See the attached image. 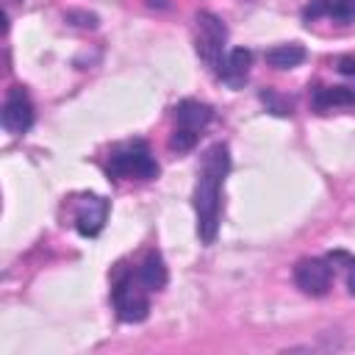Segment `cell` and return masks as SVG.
I'll return each instance as SVG.
<instances>
[{
  "label": "cell",
  "mask_w": 355,
  "mask_h": 355,
  "mask_svg": "<svg viewBox=\"0 0 355 355\" xmlns=\"http://www.w3.org/2000/svg\"><path fill=\"white\" fill-rule=\"evenodd\" d=\"M230 169V153L225 144H214L205 158L202 169L197 175L194 186V211H197V236L202 244H214L216 230H219V197H222V183Z\"/></svg>",
  "instance_id": "1"
},
{
  "label": "cell",
  "mask_w": 355,
  "mask_h": 355,
  "mask_svg": "<svg viewBox=\"0 0 355 355\" xmlns=\"http://www.w3.org/2000/svg\"><path fill=\"white\" fill-rule=\"evenodd\" d=\"M108 175L111 178H139V180H150L158 175V164L150 153V147L144 141H130L116 147L108 155Z\"/></svg>",
  "instance_id": "2"
},
{
  "label": "cell",
  "mask_w": 355,
  "mask_h": 355,
  "mask_svg": "<svg viewBox=\"0 0 355 355\" xmlns=\"http://www.w3.org/2000/svg\"><path fill=\"white\" fill-rule=\"evenodd\" d=\"M147 286L139 280V275H119L114 288H111V300H114V311L122 322H141L150 313V300H147Z\"/></svg>",
  "instance_id": "3"
},
{
  "label": "cell",
  "mask_w": 355,
  "mask_h": 355,
  "mask_svg": "<svg viewBox=\"0 0 355 355\" xmlns=\"http://www.w3.org/2000/svg\"><path fill=\"white\" fill-rule=\"evenodd\" d=\"M225 39H227V31L222 25V19L211 11H200L197 14V55L219 72L222 67V50H225Z\"/></svg>",
  "instance_id": "4"
},
{
  "label": "cell",
  "mask_w": 355,
  "mask_h": 355,
  "mask_svg": "<svg viewBox=\"0 0 355 355\" xmlns=\"http://www.w3.org/2000/svg\"><path fill=\"white\" fill-rule=\"evenodd\" d=\"M294 283L300 286L302 294L324 297L333 283V269H330L327 258H302L294 266Z\"/></svg>",
  "instance_id": "5"
},
{
  "label": "cell",
  "mask_w": 355,
  "mask_h": 355,
  "mask_svg": "<svg viewBox=\"0 0 355 355\" xmlns=\"http://www.w3.org/2000/svg\"><path fill=\"white\" fill-rule=\"evenodd\" d=\"M108 219V200L100 194H83L75 202V227L80 236H97Z\"/></svg>",
  "instance_id": "6"
},
{
  "label": "cell",
  "mask_w": 355,
  "mask_h": 355,
  "mask_svg": "<svg viewBox=\"0 0 355 355\" xmlns=\"http://www.w3.org/2000/svg\"><path fill=\"white\" fill-rule=\"evenodd\" d=\"M3 128L8 130V133H14V136H19V133H25L31 125H33V105H31V100H28V94H25V89H19V86H14L11 92H8V97H6V103H3Z\"/></svg>",
  "instance_id": "7"
},
{
  "label": "cell",
  "mask_w": 355,
  "mask_h": 355,
  "mask_svg": "<svg viewBox=\"0 0 355 355\" xmlns=\"http://www.w3.org/2000/svg\"><path fill=\"white\" fill-rule=\"evenodd\" d=\"M250 64H252V53L244 50V47H236V50H230L227 58L222 61V67H219V78H222L227 86L239 89V86L247 80Z\"/></svg>",
  "instance_id": "8"
},
{
  "label": "cell",
  "mask_w": 355,
  "mask_h": 355,
  "mask_svg": "<svg viewBox=\"0 0 355 355\" xmlns=\"http://www.w3.org/2000/svg\"><path fill=\"white\" fill-rule=\"evenodd\" d=\"M211 116H214V111H211L205 103H197V100H183V103L175 105V119H178V125L191 128V130H197V133L211 122Z\"/></svg>",
  "instance_id": "9"
},
{
  "label": "cell",
  "mask_w": 355,
  "mask_h": 355,
  "mask_svg": "<svg viewBox=\"0 0 355 355\" xmlns=\"http://www.w3.org/2000/svg\"><path fill=\"white\" fill-rule=\"evenodd\" d=\"M136 275H139V280H141L150 291H161V288L166 286V280H169L166 263H164V258H161L158 252H147V255H144V261L139 263Z\"/></svg>",
  "instance_id": "10"
},
{
  "label": "cell",
  "mask_w": 355,
  "mask_h": 355,
  "mask_svg": "<svg viewBox=\"0 0 355 355\" xmlns=\"http://www.w3.org/2000/svg\"><path fill=\"white\" fill-rule=\"evenodd\" d=\"M302 61H305V47L297 44V42L277 44V47L266 50V64L275 67V69H291V67H300Z\"/></svg>",
  "instance_id": "11"
},
{
  "label": "cell",
  "mask_w": 355,
  "mask_h": 355,
  "mask_svg": "<svg viewBox=\"0 0 355 355\" xmlns=\"http://www.w3.org/2000/svg\"><path fill=\"white\" fill-rule=\"evenodd\" d=\"M355 103V92L344 89V86H333V89H316L313 94V105L316 108H333V105H349Z\"/></svg>",
  "instance_id": "12"
},
{
  "label": "cell",
  "mask_w": 355,
  "mask_h": 355,
  "mask_svg": "<svg viewBox=\"0 0 355 355\" xmlns=\"http://www.w3.org/2000/svg\"><path fill=\"white\" fill-rule=\"evenodd\" d=\"M327 263H330V269L344 272L347 291L355 294V255H349V252H344V250H336V252L327 255Z\"/></svg>",
  "instance_id": "13"
},
{
  "label": "cell",
  "mask_w": 355,
  "mask_h": 355,
  "mask_svg": "<svg viewBox=\"0 0 355 355\" xmlns=\"http://www.w3.org/2000/svg\"><path fill=\"white\" fill-rule=\"evenodd\" d=\"M197 136H200L197 130L178 125V128H175V133H172V139H169V147H172V150H178V153H189V150L197 144Z\"/></svg>",
  "instance_id": "14"
},
{
  "label": "cell",
  "mask_w": 355,
  "mask_h": 355,
  "mask_svg": "<svg viewBox=\"0 0 355 355\" xmlns=\"http://www.w3.org/2000/svg\"><path fill=\"white\" fill-rule=\"evenodd\" d=\"M330 17L341 19V22H352L355 19V0H333L330 3Z\"/></svg>",
  "instance_id": "15"
},
{
  "label": "cell",
  "mask_w": 355,
  "mask_h": 355,
  "mask_svg": "<svg viewBox=\"0 0 355 355\" xmlns=\"http://www.w3.org/2000/svg\"><path fill=\"white\" fill-rule=\"evenodd\" d=\"M330 3H333V0H311V3L302 8V17H305V19H316V17H322V14L330 17Z\"/></svg>",
  "instance_id": "16"
},
{
  "label": "cell",
  "mask_w": 355,
  "mask_h": 355,
  "mask_svg": "<svg viewBox=\"0 0 355 355\" xmlns=\"http://www.w3.org/2000/svg\"><path fill=\"white\" fill-rule=\"evenodd\" d=\"M261 100H263V103H269V108H272L275 114H280V116L291 114V105H288V103H283V100H280L275 92H269V89H266V92H261Z\"/></svg>",
  "instance_id": "17"
},
{
  "label": "cell",
  "mask_w": 355,
  "mask_h": 355,
  "mask_svg": "<svg viewBox=\"0 0 355 355\" xmlns=\"http://www.w3.org/2000/svg\"><path fill=\"white\" fill-rule=\"evenodd\" d=\"M72 19H80V22H78L80 28H97V17H94V14H86V11H69V14H67V22H72Z\"/></svg>",
  "instance_id": "18"
},
{
  "label": "cell",
  "mask_w": 355,
  "mask_h": 355,
  "mask_svg": "<svg viewBox=\"0 0 355 355\" xmlns=\"http://www.w3.org/2000/svg\"><path fill=\"white\" fill-rule=\"evenodd\" d=\"M338 69H341L344 75H355V58H352V55L338 58Z\"/></svg>",
  "instance_id": "19"
},
{
  "label": "cell",
  "mask_w": 355,
  "mask_h": 355,
  "mask_svg": "<svg viewBox=\"0 0 355 355\" xmlns=\"http://www.w3.org/2000/svg\"><path fill=\"white\" fill-rule=\"evenodd\" d=\"M147 3H150V6H166L164 0H147Z\"/></svg>",
  "instance_id": "20"
}]
</instances>
